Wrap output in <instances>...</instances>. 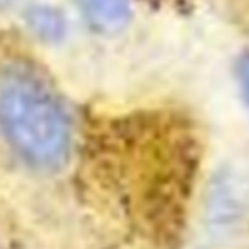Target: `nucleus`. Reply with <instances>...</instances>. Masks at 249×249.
Instances as JSON below:
<instances>
[{"label":"nucleus","instance_id":"nucleus-5","mask_svg":"<svg viewBox=\"0 0 249 249\" xmlns=\"http://www.w3.org/2000/svg\"><path fill=\"white\" fill-rule=\"evenodd\" d=\"M12 0H0V9H5L9 4H11Z\"/></svg>","mask_w":249,"mask_h":249},{"label":"nucleus","instance_id":"nucleus-1","mask_svg":"<svg viewBox=\"0 0 249 249\" xmlns=\"http://www.w3.org/2000/svg\"><path fill=\"white\" fill-rule=\"evenodd\" d=\"M0 137L26 166L56 171L73 147L63 101L38 72L21 63L0 69Z\"/></svg>","mask_w":249,"mask_h":249},{"label":"nucleus","instance_id":"nucleus-3","mask_svg":"<svg viewBox=\"0 0 249 249\" xmlns=\"http://www.w3.org/2000/svg\"><path fill=\"white\" fill-rule=\"evenodd\" d=\"M31 29L43 39H56L63 33V19L55 11L46 7H35L28 19Z\"/></svg>","mask_w":249,"mask_h":249},{"label":"nucleus","instance_id":"nucleus-4","mask_svg":"<svg viewBox=\"0 0 249 249\" xmlns=\"http://www.w3.org/2000/svg\"><path fill=\"white\" fill-rule=\"evenodd\" d=\"M237 82L246 104L249 106V53L241 58L237 65Z\"/></svg>","mask_w":249,"mask_h":249},{"label":"nucleus","instance_id":"nucleus-2","mask_svg":"<svg viewBox=\"0 0 249 249\" xmlns=\"http://www.w3.org/2000/svg\"><path fill=\"white\" fill-rule=\"evenodd\" d=\"M77 2L86 21L103 33L121 29L132 12L130 0H77Z\"/></svg>","mask_w":249,"mask_h":249}]
</instances>
